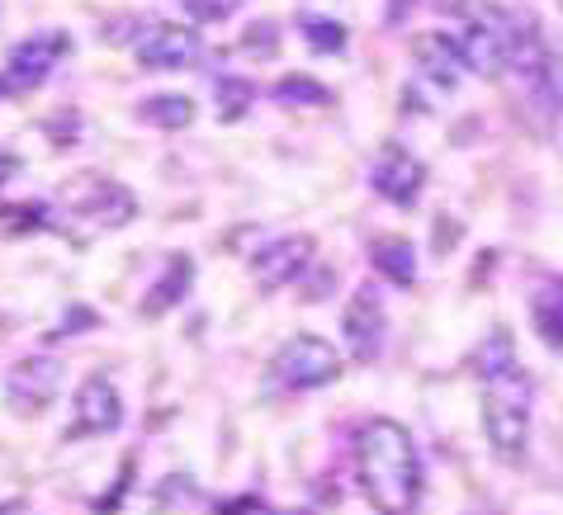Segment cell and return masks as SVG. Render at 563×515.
<instances>
[{"label": "cell", "instance_id": "obj_1", "mask_svg": "<svg viewBox=\"0 0 563 515\" xmlns=\"http://www.w3.org/2000/svg\"><path fill=\"white\" fill-rule=\"evenodd\" d=\"M355 473L369 506L379 515H412L421 496V463L417 445L402 421L374 416L355 435Z\"/></svg>", "mask_w": 563, "mask_h": 515}, {"label": "cell", "instance_id": "obj_2", "mask_svg": "<svg viewBox=\"0 0 563 515\" xmlns=\"http://www.w3.org/2000/svg\"><path fill=\"white\" fill-rule=\"evenodd\" d=\"M483 435L503 463H521L530 445V379L521 365L483 379Z\"/></svg>", "mask_w": 563, "mask_h": 515}, {"label": "cell", "instance_id": "obj_3", "mask_svg": "<svg viewBox=\"0 0 563 515\" xmlns=\"http://www.w3.org/2000/svg\"><path fill=\"white\" fill-rule=\"evenodd\" d=\"M133 213H137V199L123 190V184L86 176V180H71L67 190H62L57 209H53V217H57L53 227H67L71 223L76 237H96V232L123 227Z\"/></svg>", "mask_w": 563, "mask_h": 515}, {"label": "cell", "instance_id": "obj_4", "mask_svg": "<svg viewBox=\"0 0 563 515\" xmlns=\"http://www.w3.org/2000/svg\"><path fill=\"white\" fill-rule=\"evenodd\" d=\"M341 379V355L322 336H289L265 365V393H312Z\"/></svg>", "mask_w": 563, "mask_h": 515}, {"label": "cell", "instance_id": "obj_5", "mask_svg": "<svg viewBox=\"0 0 563 515\" xmlns=\"http://www.w3.org/2000/svg\"><path fill=\"white\" fill-rule=\"evenodd\" d=\"M511 48H516V14L511 10H483L460 34L464 67L474 76H488V81L511 71Z\"/></svg>", "mask_w": 563, "mask_h": 515}, {"label": "cell", "instance_id": "obj_6", "mask_svg": "<svg viewBox=\"0 0 563 515\" xmlns=\"http://www.w3.org/2000/svg\"><path fill=\"white\" fill-rule=\"evenodd\" d=\"M62 388V360L57 355H24L20 365L5 373V398L20 416L43 412Z\"/></svg>", "mask_w": 563, "mask_h": 515}, {"label": "cell", "instance_id": "obj_7", "mask_svg": "<svg viewBox=\"0 0 563 515\" xmlns=\"http://www.w3.org/2000/svg\"><path fill=\"white\" fill-rule=\"evenodd\" d=\"M62 53H67V34H57V29L14 43L10 61H5V90H34V86H43L53 76V67L62 61Z\"/></svg>", "mask_w": 563, "mask_h": 515}, {"label": "cell", "instance_id": "obj_8", "mask_svg": "<svg viewBox=\"0 0 563 515\" xmlns=\"http://www.w3.org/2000/svg\"><path fill=\"white\" fill-rule=\"evenodd\" d=\"M341 336H346V350L360 365L379 360L384 336H388V317H384V303L374 299V289H360L346 303V312H341Z\"/></svg>", "mask_w": 563, "mask_h": 515}, {"label": "cell", "instance_id": "obj_9", "mask_svg": "<svg viewBox=\"0 0 563 515\" xmlns=\"http://www.w3.org/2000/svg\"><path fill=\"white\" fill-rule=\"evenodd\" d=\"M133 53L147 71H180L190 61H199V34H190L185 24H152L137 34Z\"/></svg>", "mask_w": 563, "mask_h": 515}, {"label": "cell", "instance_id": "obj_10", "mask_svg": "<svg viewBox=\"0 0 563 515\" xmlns=\"http://www.w3.org/2000/svg\"><path fill=\"white\" fill-rule=\"evenodd\" d=\"M421 184H427V166H421L408 147L388 143L379 152V161H374V190H379L388 204L412 209L417 199H421Z\"/></svg>", "mask_w": 563, "mask_h": 515}, {"label": "cell", "instance_id": "obj_11", "mask_svg": "<svg viewBox=\"0 0 563 515\" xmlns=\"http://www.w3.org/2000/svg\"><path fill=\"white\" fill-rule=\"evenodd\" d=\"M312 251H318V242L312 237H303V232H294V237H279V242H271L265 251L252 260V275H256V284L261 289H285V284H294L308 265H312Z\"/></svg>", "mask_w": 563, "mask_h": 515}, {"label": "cell", "instance_id": "obj_12", "mask_svg": "<svg viewBox=\"0 0 563 515\" xmlns=\"http://www.w3.org/2000/svg\"><path fill=\"white\" fill-rule=\"evenodd\" d=\"M123 421V398L119 388L104 379V373H90V379L81 383V393H76V421H71V440L76 435H104L114 430Z\"/></svg>", "mask_w": 563, "mask_h": 515}, {"label": "cell", "instance_id": "obj_13", "mask_svg": "<svg viewBox=\"0 0 563 515\" xmlns=\"http://www.w3.org/2000/svg\"><path fill=\"white\" fill-rule=\"evenodd\" d=\"M412 61H417L421 81H431L435 90H455L460 71H468L464 53H460V38H450V34H421L412 43Z\"/></svg>", "mask_w": 563, "mask_h": 515}, {"label": "cell", "instance_id": "obj_14", "mask_svg": "<svg viewBox=\"0 0 563 515\" xmlns=\"http://www.w3.org/2000/svg\"><path fill=\"white\" fill-rule=\"evenodd\" d=\"M530 322H536V332H540L544 346L563 350V279L559 275L540 279L536 299H530Z\"/></svg>", "mask_w": 563, "mask_h": 515}, {"label": "cell", "instance_id": "obj_15", "mask_svg": "<svg viewBox=\"0 0 563 515\" xmlns=\"http://www.w3.org/2000/svg\"><path fill=\"white\" fill-rule=\"evenodd\" d=\"M374 270H379L384 279H394V284L408 289L412 279H417V251H412V242H402V237L374 242Z\"/></svg>", "mask_w": 563, "mask_h": 515}, {"label": "cell", "instance_id": "obj_16", "mask_svg": "<svg viewBox=\"0 0 563 515\" xmlns=\"http://www.w3.org/2000/svg\"><path fill=\"white\" fill-rule=\"evenodd\" d=\"M185 289H190V260H185V256H170V270H166L162 284H152L143 312H147V317H156V312L176 307V299H180Z\"/></svg>", "mask_w": 563, "mask_h": 515}, {"label": "cell", "instance_id": "obj_17", "mask_svg": "<svg viewBox=\"0 0 563 515\" xmlns=\"http://www.w3.org/2000/svg\"><path fill=\"white\" fill-rule=\"evenodd\" d=\"M143 119L156 123V128H190V123H195V100H185V96H152V100H143Z\"/></svg>", "mask_w": 563, "mask_h": 515}, {"label": "cell", "instance_id": "obj_18", "mask_svg": "<svg viewBox=\"0 0 563 515\" xmlns=\"http://www.w3.org/2000/svg\"><path fill=\"white\" fill-rule=\"evenodd\" d=\"M299 29H303V43L318 53H341L346 48V24L327 20V14H299Z\"/></svg>", "mask_w": 563, "mask_h": 515}, {"label": "cell", "instance_id": "obj_19", "mask_svg": "<svg viewBox=\"0 0 563 515\" xmlns=\"http://www.w3.org/2000/svg\"><path fill=\"white\" fill-rule=\"evenodd\" d=\"M275 100L279 104H327V90L318 81H308V76H285L275 86Z\"/></svg>", "mask_w": 563, "mask_h": 515}, {"label": "cell", "instance_id": "obj_20", "mask_svg": "<svg viewBox=\"0 0 563 515\" xmlns=\"http://www.w3.org/2000/svg\"><path fill=\"white\" fill-rule=\"evenodd\" d=\"M218 104H223V123L242 119V114H246V104H252V86L223 76V81H218Z\"/></svg>", "mask_w": 563, "mask_h": 515}, {"label": "cell", "instance_id": "obj_21", "mask_svg": "<svg viewBox=\"0 0 563 515\" xmlns=\"http://www.w3.org/2000/svg\"><path fill=\"white\" fill-rule=\"evenodd\" d=\"M185 10H190L199 24H218V20H228V14L238 10V0H185Z\"/></svg>", "mask_w": 563, "mask_h": 515}, {"label": "cell", "instance_id": "obj_22", "mask_svg": "<svg viewBox=\"0 0 563 515\" xmlns=\"http://www.w3.org/2000/svg\"><path fill=\"white\" fill-rule=\"evenodd\" d=\"M275 34H279L275 24H252V29H246V38H242V48L265 57V53H275V48H279V38H275Z\"/></svg>", "mask_w": 563, "mask_h": 515}, {"label": "cell", "instance_id": "obj_23", "mask_svg": "<svg viewBox=\"0 0 563 515\" xmlns=\"http://www.w3.org/2000/svg\"><path fill=\"white\" fill-rule=\"evenodd\" d=\"M14 170H20V156H10V152H0V190L14 180Z\"/></svg>", "mask_w": 563, "mask_h": 515}, {"label": "cell", "instance_id": "obj_24", "mask_svg": "<svg viewBox=\"0 0 563 515\" xmlns=\"http://www.w3.org/2000/svg\"><path fill=\"white\" fill-rule=\"evenodd\" d=\"M0 515H24V502H20V496H14L10 506H0Z\"/></svg>", "mask_w": 563, "mask_h": 515}, {"label": "cell", "instance_id": "obj_25", "mask_svg": "<svg viewBox=\"0 0 563 515\" xmlns=\"http://www.w3.org/2000/svg\"><path fill=\"white\" fill-rule=\"evenodd\" d=\"M441 10H464V0H435Z\"/></svg>", "mask_w": 563, "mask_h": 515}, {"label": "cell", "instance_id": "obj_26", "mask_svg": "<svg viewBox=\"0 0 563 515\" xmlns=\"http://www.w3.org/2000/svg\"><path fill=\"white\" fill-rule=\"evenodd\" d=\"M0 96H5V81H0Z\"/></svg>", "mask_w": 563, "mask_h": 515}]
</instances>
